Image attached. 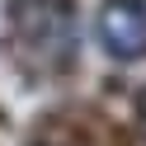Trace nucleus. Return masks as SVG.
<instances>
[{"mask_svg":"<svg viewBox=\"0 0 146 146\" xmlns=\"http://www.w3.org/2000/svg\"><path fill=\"white\" fill-rule=\"evenodd\" d=\"M94 33L104 42V52L118 61L146 57V0H108L99 10Z\"/></svg>","mask_w":146,"mask_h":146,"instance_id":"2","label":"nucleus"},{"mask_svg":"<svg viewBox=\"0 0 146 146\" xmlns=\"http://www.w3.org/2000/svg\"><path fill=\"white\" fill-rule=\"evenodd\" d=\"M80 24L71 0H14L10 5V52L29 76H57L76 61Z\"/></svg>","mask_w":146,"mask_h":146,"instance_id":"1","label":"nucleus"}]
</instances>
